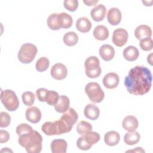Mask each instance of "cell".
Here are the masks:
<instances>
[{
	"instance_id": "5b68a950",
	"label": "cell",
	"mask_w": 153,
	"mask_h": 153,
	"mask_svg": "<svg viewBox=\"0 0 153 153\" xmlns=\"http://www.w3.org/2000/svg\"><path fill=\"white\" fill-rule=\"evenodd\" d=\"M1 100L5 108L9 111H14L19 108V99L15 92L11 90H1Z\"/></svg>"
},
{
	"instance_id": "ac0fdd59",
	"label": "cell",
	"mask_w": 153,
	"mask_h": 153,
	"mask_svg": "<svg viewBox=\"0 0 153 153\" xmlns=\"http://www.w3.org/2000/svg\"><path fill=\"white\" fill-rule=\"evenodd\" d=\"M137 119L133 115H127L123 120V127L128 131H134L138 127Z\"/></svg>"
},
{
	"instance_id": "6da1fadb",
	"label": "cell",
	"mask_w": 153,
	"mask_h": 153,
	"mask_svg": "<svg viewBox=\"0 0 153 153\" xmlns=\"http://www.w3.org/2000/svg\"><path fill=\"white\" fill-rule=\"evenodd\" d=\"M151 71L144 66L131 68L124 79V85L131 94L142 96L147 93L152 85Z\"/></svg>"
},
{
	"instance_id": "d4e9b609",
	"label": "cell",
	"mask_w": 153,
	"mask_h": 153,
	"mask_svg": "<svg viewBox=\"0 0 153 153\" xmlns=\"http://www.w3.org/2000/svg\"><path fill=\"white\" fill-rule=\"evenodd\" d=\"M47 23L49 28L51 30H57L61 28L59 15L57 13L51 14L47 18Z\"/></svg>"
},
{
	"instance_id": "7402d4cb",
	"label": "cell",
	"mask_w": 153,
	"mask_h": 153,
	"mask_svg": "<svg viewBox=\"0 0 153 153\" xmlns=\"http://www.w3.org/2000/svg\"><path fill=\"white\" fill-rule=\"evenodd\" d=\"M76 27L78 31L86 33L91 29V23L88 18L85 17H79L76 22Z\"/></svg>"
},
{
	"instance_id": "9c48e42d",
	"label": "cell",
	"mask_w": 153,
	"mask_h": 153,
	"mask_svg": "<svg viewBox=\"0 0 153 153\" xmlns=\"http://www.w3.org/2000/svg\"><path fill=\"white\" fill-rule=\"evenodd\" d=\"M50 73L53 78L57 80H62L66 77L68 69L65 65L57 63L52 66Z\"/></svg>"
},
{
	"instance_id": "44dd1931",
	"label": "cell",
	"mask_w": 153,
	"mask_h": 153,
	"mask_svg": "<svg viewBox=\"0 0 153 153\" xmlns=\"http://www.w3.org/2000/svg\"><path fill=\"white\" fill-rule=\"evenodd\" d=\"M139 55V52L137 48L133 45H130L126 47L123 50V56L125 59L129 62L136 60Z\"/></svg>"
},
{
	"instance_id": "8fae6325",
	"label": "cell",
	"mask_w": 153,
	"mask_h": 153,
	"mask_svg": "<svg viewBox=\"0 0 153 153\" xmlns=\"http://www.w3.org/2000/svg\"><path fill=\"white\" fill-rule=\"evenodd\" d=\"M25 114L26 120L32 123H38L42 116L40 109L36 106H32L26 109Z\"/></svg>"
},
{
	"instance_id": "4dcf8cb0",
	"label": "cell",
	"mask_w": 153,
	"mask_h": 153,
	"mask_svg": "<svg viewBox=\"0 0 153 153\" xmlns=\"http://www.w3.org/2000/svg\"><path fill=\"white\" fill-rule=\"evenodd\" d=\"M49 65V60L45 57H42L36 61L35 64V68L38 72H42L46 71L48 68Z\"/></svg>"
},
{
	"instance_id": "7bdbcfd3",
	"label": "cell",
	"mask_w": 153,
	"mask_h": 153,
	"mask_svg": "<svg viewBox=\"0 0 153 153\" xmlns=\"http://www.w3.org/2000/svg\"><path fill=\"white\" fill-rule=\"evenodd\" d=\"M151 55H152V54H150V55H149V56H148V58H147V60H148V62H149L150 65H152V63H151V62H152V60H151Z\"/></svg>"
},
{
	"instance_id": "5bb4252c",
	"label": "cell",
	"mask_w": 153,
	"mask_h": 153,
	"mask_svg": "<svg viewBox=\"0 0 153 153\" xmlns=\"http://www.w3.org/2000/svg\"><path fill=\"white\" fill-rule=\"evenodd\" d=\"M84 114L87 118L91 120H96L99 117L100 110L96 105L89 103L85 106Z\"/></svg>"
},
{
	"instance_id": "f546056e",
	"label": "cell",
	"mask_w": 153,
	"mask_h": 153,
	"mask_svg": "<svg viewBox=\"0 0 153 153\" xmlns=\"http://www.w3.org/2000/svg\"><path fill=\"white\" fill-rule=\"evenodd\" d=\"M82 136L84 137L86 142L91 146L98 142L100 140L99 134L95 131H91Z\"/></svg>"
},
{
	"instance_id": "836d02e7",
	"label": "cell",
	"mask_w": 153,
	"mask_h": 153,
	"mask_svg": "<svg viewBox=\"0 0 153 153\" xmlns=\"http://www.w3.org/2000/svg\"><path fill=\"white\" fill-rule=\"evenodd\" d=\"M139 45L143 51H151L153 47V41L151 38H146L140 40Z\"/></svg>"
},
{
	"instance_id": "4fadbf2b",
	"label": "cell",
	"mask_w": 153,
	"mask_h": 153,
	"mask_svg": "<svg viewBox=\"0 0 153 153\" xmlns=\"http://www.w3.org/2000/svg\"><path fill=\"white\" fill-rule=\"evenodd\" d=\"M121 13L118 8H111L107 14L108 22L113 26L118 25L121 20Z\"/></svg>"
},
{
	"instance_id": "3957f363",
	"label": "cell",
	"mask_w": 153,
	"mask_h": 153,
	"mask_svg": "<svg viewBox=\"0 0 153 153\" xmlns=\"http://www.w3.org/2000/svg\"><path fill=\"white\" fill-rule=\"evenodd\" d=\"M78 115L75 110L72 108H69L59 120L55 121L57 135L69 132L75 123L77 121Z\"/></svg>"
},
{
	"instance_id": "52a82bcc",
	"label": "cell",
	"mask_w": 153,
	"mask_h": 153,
	"mask_svg": "<svg viewBox=\"0 0 153 153\" xmlns=\"http://www.w3.org/2000/svg\"><path fill=\"white\" fill-rule=\"evenodd\" d=\"M85 91L89 99L93 103L101 102L105 97V94L97 82H91L85 87Z\"/></svg>"
},
{
	"instance_id": "e0dca14e",
	"label": "cell",
	"mask_w": 153,
	"mask_h": 153,
	"mask_svg": "<svg viewBox=\"0 0 153 153\" xmlns=\"http://www.w3.org/2000/svg\"><path fill=\"white\" fill-rule=\"evenodd\" d=\"M70 101L68 97L65 95L59 96V97L54 105L56 112L59 113H64L69 108Z\"/></svg>"
},
{
	"instance_id": "9a60e30c",
	"label": "cell",
	"mask_w": 153,
	"mask_h": 153,
	"mask_svg": "<svg viewBox=\"0 0 153 153\" xmlns=\"http://www.w3.org/2000/svg\"><path fill=\"white\" fill-rule=\"evenodd\" d=\"M134 35L139 40L146 38H151L152 36V30L148 25H141L136 28L134 30Z\"/></svg>"
},
{
	"instance_id": "f35d334b",
	"label": "cell",
	"mask_w": 153,
	"mask_h": 153,
	"mask_svg": "<svg viewBox=\"0 0 153 153\" xmlns=\"http://www.w3.org/2000/svg\"><path fill=\"white\" fill-rule=\"evenodd\" d=\"M48 90L44 88H40L36 90V96L37 99L40 102H45L46 96L48 92Z\"/></svg>"
},
{
	"instance_id": "83f0119b",
	"label": "cell",
	"mask_w": 153,
	"mask_h": 153,
	"mask_svg": "<svg viewBox=\"0 0 153 153\" xmlns=\"http://www.w3.org/2000/svg\"><path fill=\"white\" fill-rule=\"evenodd\" d=\"M42 132L48 136L57 135V131L56 124L54 122L47 121L44 123L41 127Z\"/></svg>"
},
{
	"instance_id": "30bf717a",
	"label": "cell",
	"mask_w": 153,
	"mask_h": 153,
	"mask_svg": "<svg viewBox=\"0 0 153 153\" xmlns=\"http://www.w3.org/2000/svg\"><path fill=\"white\" fill-rule=\"evenodd\" d=\"M120 78L118 75L114 72H109L105 75L103 78L102 82L103 85L109 89L116 88L119 83Z\"/></svg>"
},
{
	"instance_id": "7a4b0ae2",
	"label": "cell",
	"mask_w": 153,
	"mask_h": 153,
	"mask_svg": "<svg viewBox=\"0 0 153 153\" xmlns=\"http://www.w3.org/2000/svg\"><path fill=\"white\" fill-rule=\"evenodd\" d=\"M18 142L28 153H39L42 150V137L36 130L19 136Z\"/></svg>"
},
{
	"instance_id": "74e56055",
	"label": "cell",
	"mask_w": 153,
	"mask_h": 153,
	"mask_svg": "<svg viewBox=\"0 0 153 153\" xmlns=\"http://www.w3.org/2000/svg\"><path fill=\"white\" fill-rule=\"evenodd\" d=\"M76 145L78 146V148L79 149L83 150V151H86V150H88L91 148V145L88 144L86 141L85 140L84 137L82 136H81V137H79L76 142Z\"/></svg>"
},
{
	"instance_id": "8d00e7d4",
	"label": "cell",
	"mask_w": 153,
	"mask_h": 153,
	"mask_svg": "<svg viewBox=\"0 0 153 153\" xmlns=\"http://www.w3.org/2000/svg\"><path fill=\"white\" fill-rule=\"evenodd\" d=\"M1 116V122L0 127L2 128L8 127L11 122V117L6 112H1L0 114Z\"/></svg>"
},
{
	"instance_id": "ab89813d",
	"label": "cell",
	"mask_w": 153,
	"mask_h": 153,
	"mask_svg": "<svg viewBox=\"0 0 153 153\" xmlns=\"http://www.w3.org/2000/svg\"><path fill=\"white\" fill-rule=\"evenodd\" d=\"M10 138L9 133L4 130H0V143H3L7 142Z\"/></svg>"
},
{
	"instance_id": "ffe728a7",
	"label": "cell",
	"mask_w": 153,
	"mask_h": 153,
	"mask_svg": "<svg viewBox=\"0 0 153 153\" xmlns=\"http://www.w3.org/2000/svg\"><path fill=\"white\" fill-rule=\"evenodd\" d=\"M120 140V136L118 132L115 131H109L106 133L104 136V142L110 146L117 145Z\"/></svg>"
},
{
	"instance_id": "603a6c76",
	"label": "cell",
	"mask_w": 153,
	"mask_h": 153,
	"mask_svg": "<svg viewBox=\"0 0 153 153\" xmlns=\"http://www.w3.org/2000/svg\"><path fill=\"white\" fill-rule=\"evenodd\" d=\"M94 37L99 41L106 39L109 36L108 28L103 25H97L93 30Z\"/></svg>"
},
{
	"instance_id": "8992f818",
	"label": "cell",
	"mask_w": 153,
	"mask_h": 153,
	"mask_svg": "<svg viewBox=\"0 0 153 153\" xmlns=\"http://www.w3.org/2000/svg\"><path fill=\"white\" fill-rule=\"evenodd\" d=\"M84 66L85 74L88 78H97L102 73L100 61L96 56H90L88 57L85 61Z\"/></svg>"
},
{
	"instance_id": "484cf974",
	"label": "cell",
	"mask_w": 153,
	"mask_h": 153,
	"mask_svg": "<svg viewBox=\"0 0 153 153\" xmlns=\"http://www.w3.org/2000/svg\"><path fill=\"white\" fill-rule=\"evenodd\" d=\"M61 27L68 29L71 27L73 23V19L71 15L66 13H60L58 14Z\"/></svg>"
},
{
	"instance_id": "2e32d148",
	"label": "cell",
	"mask_w": 153,
	"mask_h": 153,
	"mask_svg": "<svg viewBox=\"0 0 153 153\" xmlns=\"http://www.w3.org/2000/svg\"><path fill=\"white\" fill-rule=\"evenodd\" d=\"M115 50L109 44H104L99 48V55L105 61L111 60L115 56Z\"/></svg>"
},
{
	"instance_id": "7c38bea8",
	"label": "cell",
	"mask_w": 153,
	"mask_h": 153,
	"mask_svg": "<svg viewBox=\"0 0 153 153\" xmlns=\"http://www.w3.org/2000/svg\"><path fill=\"white\" fill-rule=\"evenodd\" d=\"M106 8L103 4H99L94 7L90 12L92 19L96 22L102 21L106 15Z\"/></svg>"
},
{
	"instance_id": "d590c367",
	"label": "cell",
	"mask_w": 153,
	"mask_h": 153,
	"mask_svg": "<svg viewBox=\"0 0 153 153\" xmlns=\"http://www.w3.org/2000/svg\"><path fill=\"white\" fill-rule=\"evenodd\" d=\"M63 5L68 11H75L78 7V1L77 0H65Z\"/></svg>"
},
{
	"instance_id": "277c9868",
	"label": "cell",
	"mask_w": 153,
	"mask_h": 153,
	"mask_svg": "<svg viewBox=\"0 0 153 153\" xmlns=\"http://www.w3.org/2000/svg\"><path fill=\"white\" fill-rule=\"evenodd\" d=\"M37 51V48L34 44L25 43L21 46L19 51L18 59L22 63H30L34 60Z\"/></svg>"
},
{
	"instance_id": "cb8c5ba5",
	"label": "cell",
	"mask_w": 153,
	"mask_h": 153,
	"mask_svg": "<svg viewBox=\"0 0 153 153\" xmlns=\"http://www.w3.org/2000/svg\"><path fill=\"white\" fill-rule=\"evenodd\" d=\"M140 139V134L135 130L126 133L124 136V141L125 143L128 145H133L137 144L139 142Z\"/></svg>"
},
{
	"instance_id": "1f68e13d",
	"label": "cell",
	"mask_w": 153,
	"mask_h": 153,
	"mask_svg": "<svg viewBox=\"0 0 153 153\" xmlns=\"http://www.w3.org/2000/svg\"><path fill=\"white\" fill-rule=\"evenodd\" d=\"M59 97V94L54 90H48L46 96L45 102L51 106H54Z\"/></svg>"
},
{
	"instance_id": "f1b7e54d",
	"label": "cell",
	"mask_w": 153,
	"mask_h": 153,
	"mask_svg": "<svg viewBox=\"0 0 153 153\" xmlns=\"http://www.w3.org/2000/svg\"><path fill=\"white\" fill-rule=\"evenodd\" d=\"M92 126L88 122L85 121H79L76 126V131L78 133L83 136L92 130Z\"/></svg>"
},
{
	"instance_id": "e575fe53",
	"label": "cell",
	"mask_w": 153,
	"mask_h": 153,
	"mask_svg": "<svg viewBox=\"0 0 153 153\" xmlns=\"http://www.w3.org/2000/svg\"><path fill=\"white\" fill-rule=\"evenodd\" d=\"M32 130V127L26 123H22L16 127V133L19 136L29 133Z\"/></svg>"
},
{
	"instance_id": "d6a6232c",
	"label": "cell",
	"mask_w": 153,
	"mask_h": 153,
	"mask_svg": "<svg viewBox=\"0 0 153 153\" xmlns=\"http://www.w3.org/2000/svg\"><path fill=\"white\" fill-rule=\"evenodd\" d=\"M23 103L26 106H31L35 102V94L31 91H25L22 95Z\"/></svg>"
},
{
	"instance_id": "4316f807",
	"label": "cell",
	"mask_w": 153,
	"mask_h": 153,
	"mask_svg": "<svg viewBox=\"0 0 153 153\" xmlns=\"http://www.w3.org/2000/svg\"><path fill=\"white\" fill-rule=\"evenodd\" d=\"M63 42L69 47L76 45L78 41V36L74 32H68L63 36Z\"/></svg>"
},
{
	"instance_id": "d6986e66",
	"label": "cell",
	"mask_w": 153,
	"mask_h": 153,
	"mask_svg": "<svg viewBox=\"0 0 153 153\" xmlns=\"http://www.w3.org/2000/svg\"><path fill=\"white\" fill-rule=\"evenodd\" d=\"M50 147L53 153H65L66 152L68 144L64 139H54L51 142Z\"/></svg>"
},
{
	"instance_id": "b9f144b4",
	"label": "cell",
	"mask_w": 153,
	"mask_h": 153,
	"mask_svg": "<svg viewBox=\"0 0 153 153\" xmlns=\"http://www.w3.org/2000/svg\"><path fill=\"white\" fill-rule=\"evenodd\" d=\"M127 152H145V151L143 149H142V148L141 147H137L135 148V149H133V150H130V151H127Z\"/></svg>"
},
{
	"instance_id": "60d3db41",
	"label": "cell",
	"mask_w": 153,
	"mask_h": 153,
	"mask_svg": "<svg viewBox=\"0 0 153 153\" xmlns=\"http://www.w3.org/2000/svg\"><path fill=\"white\" fill-rule=\"evenodd\" d=\"M84 3L85 4H86L88 6H92V5H94L96 4H97L98 2V1H87V0H84L83 1Z\"/></svg>"
},
{
	"instance_id": "ee69618b",
	"label": "cell",
	"mask_w": 153,
	"mask_h": 153,
	"mask_svg": "<svg viewBox=\"0 0 153 153\" xmlns=\"http://www.w3.org/2000/svg\"><path fill=\"white\" fill-rule=\"evenodd\" d=\"M4 151H5H5H8V152L11 151V152H13L11 150H10V149H8V148H5V149H2V150H1V152Z\"/></svg>"
},
{
	"instance_id": "ba28073f",
	"label": "cell",
	"mask_w": 153,
	"mask_h": 153,
	"mask_svg": "<svg viewBox=\"0 0 153 153\" xmlns=\"http://www.w3.org/2000/svg\"><path fill=\"white\" fill-rule=\"evenodd\" d=\"M128 32L123 28H118L113 32L112 41L117 47H123L124 45L128 39Z\"/></svg>"
}]
</instances>
